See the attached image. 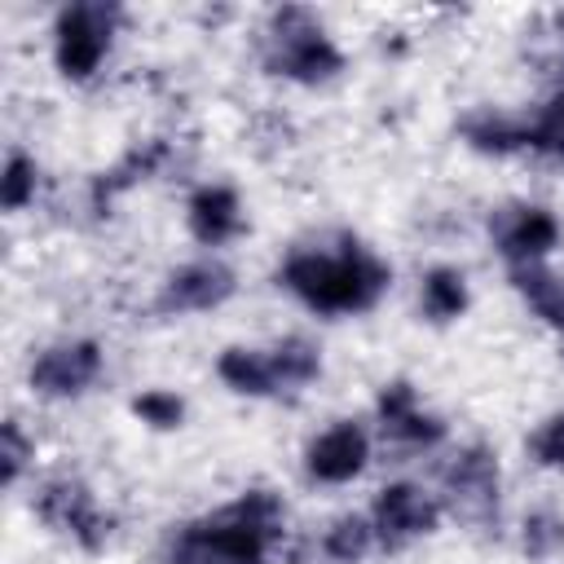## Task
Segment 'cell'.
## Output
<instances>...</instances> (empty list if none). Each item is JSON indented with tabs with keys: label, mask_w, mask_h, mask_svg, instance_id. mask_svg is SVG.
Instances as JSON below:
<instances>
[{
	"label": "cell",
	"mask_w": 564,
	"mask_h": 564,
	"mask_svg": "<svg viewBox=\"0 0 564 564\" xmlns=\"http://www.w3.org/2000/svg\"><path fill=\"white\" fill-rule=\"evenodd\" d=\"M278 286L295 295L308 313L357 317V313H370L388 295L392 264L379 251H370L361 238L335 234L326 242L291 247L278 264Z\"/></svg>",
	"instance_id": "1"
},
{
	"label": "cell",
	"mask_w": 564,
	"mask_h": 564,
	"mask_svg": "<svg viewBox=\"0 0 564 564\" xmlns=\"http://www.w3.org/2000/svg\"><path fill=\"white\" fill-rule=\"evenodd\" d=\"M286 533L282 494L251 485L234 502L172 524L159 542V564H269Z\"/></svg>",
	"instance_id": "2"
},
{
	"label": "cell",
	"mask_w": 564,
	"mask_h": 564,
	"mask_svg": "<svg viewBox=\"0 0 564 564\" xmlns=\"http://www.w3.org/2000/svg\"><path fill=\"white\" fill-rule=\"evenodd\" d=\"M260 66L273 79L300 88H326L348 70V53L308 4H278L260 26Z\"/></svg>",
	"instance_id": "3"
},
{
	"label": "cell",
	"mask_w": 564,
	"mask_h": 564,
	"mask_svg": "<svg viewBox=\"0 0 564 564\" xmlns=\"http://www.w3.org/2000/svg\"><path fill=\"white\" fill-rule=\"evenodd\" d=\"M123 26V9L110 0H75L53 18V70L66 84H88L106 66L115 35Z\"/></svg>",
	"instance_id": "4"
},
{
	"label": "cell",
	"mask_w": 564,
	"mask_h": 564,
	"mask_svg": "<svg viewBox=\"0 0 564 564\" xmlns=\"http://www.w3.org/2000/svg\"><path fill=\"white\" fill-rule=\"evenodd\" d=\"M31 516L57 538L75 542L88 555H101L115 538V516L101 507L97 489L75 471H53L31 494Z\"/></svg>",
	"instance_id": "5"
},
{
	"label": "cell",
	"mask_w": 564,
	"mask_h": 564,
	"mask_svg": "<svg viewBox=\"0 0 564 564\" xmlns=\"http://www.w3.org/2000/svg\"><path fill=\"white\" fill-rule=\"evenodd\" d=\"M441 502L449 516H458L471 529H489L498 524V507H502V467H498V449L485 441H467L454 449V458L441 471Z\"/></svg>",
	"instance_id": "6"
},
{
	"label": "cell",
	"mask_w": 564,
	"mask_h": 564,
	"mask_svg": "<svg viewBox=\"0 0 564 564\" xmlns=\"http://www.w3.org/2000/svg\"><path fill=\"white\" fill-rule=\"evenodd\" d=\"M106 370V348L88 335L53 339L26 361V388L44 401H75L84 397Z\"/></svg>",
	"instance_id": "7"
},
{
	"label": "cell",
	"mask_w": 564,
	"mask_h": 564,
	"mask_svg": "<svg viewBox=\"0 0 564 564\" xmlns=\"http://www.w3.org/2000/svg\"><path fill=\"white\" fill-rule=\"evenodd\" d=\"M234 295H238L234 264H225L220 256H198V260L176 264L159 282L150 308H154V317H189V313H216Z\"/></svg>",
	"instance_id": "8"
},
{
	"label": "cell",
	"mask_w": 564,
	"mask_h": 564,
	"mask_svg": "<svg viewBox=\"0 0 564 564\" xmlns=\"http://www.w3.org/2000/svg\"><path fill=\"white\" fill-rule=\"evenodd\" d=\"M441 516H445L441 494H432L414 480H392L370 502V524H375L379 551H401L419 538H432L441 529Z\"/></svg>",
	"instance_id": "9"
},
{
	"label": "cell",
	"mask_w": 564,
	"mask_h": 564,
	"mask_svg": "<svg viewBox=\"0 0 564 564\" xmlns=\"http://www.w3.org/2000/svg\"><path fill=\"white\" fill-rule=\"evenodd\" d=\"M489 229V242L494 251L507 260V269H520V264H546V256L560 247V216L542 203H529V198H516V203H502L489 212L485 220Z\"/></svg>",
	"instance_id": "10"
},
{
	"label": "cell",
	"mask_w": 564,
	"mask_h": 564,
	"mask_svg": "<svg viewBox=\"0 0 564 564\" xmlns=\"http://www.w3.org/2000/svg\"><path fill=\"white\" fill-rule=\"evenodd\" d=\"M176 150H181L176 137H145V141H132L110 167H101V172L88 181V194H84V198H88V212H93L97 220L110 216L123 194H132L137 185H145V181L163 176L167 167H176Z\"/></svg>",
	"instance_id": "11"
},
{
	"label": "cell",
	"mask_w": 564,
	"mask_h": 564,
	"mask_svg": "<svg viewBox=\"0 0 564 564\" xmlns=\"http://www.w3.org/2000/svg\"><path fill=\"white\" fill-rule=\"evenodd\" d=\"M375 419H379V432L392 445H405V449H432L449 432L445 419L419 401V388L405 375L379 383V392H375Z\"/></svg>",
	"instance_id": "12"
},
{
	"label": "cell",
	"mask_w": 564,
	"mask_h": 564,
	"mask_svg": "<svg viewBox=\"0 0 564 564\" xmlns=\"http://www.w3.org/2000/svg\"><path fill=\"white\" fill-rule=\"evenodd\" d=\"M370 463V432L357 419H335L304 445V476L313 485H352Z\"/></svg>",
	"instance_id": "13"
},
{
	"label": "cell",
	"mask_w": 564,
	"mask_h": 564,
	"mask_svg": "<svg viewBox=\"0 0 564 564\" xmlns=\"http://www.w3.org/2000/svg\"><path fill=\"white\" fill-rule=\"evenodd\" d=\"M185 229L198 247H229L247 234V212H242V194L225 181H207L198 189H189L185 198Z\"/></svg>",
	"instance_id": "14"
},
{
	"label": "cell",
	"mask_w": 564,
	"mask_h": 564,
	"mask_svg": "<svg viewBox=\"0 0 564 564\" xmlns=\"http://www.w3.org/2000/svg\"><path fill=\"white\" fill-rule=\"evenodd\" d=\"M458 141L485 159H507V154H520L529 150V115H516V110H498V106H480V110H467L458 119Z\"/></svg>",
	"instance_id": "15"
},
{
	"label": "cell",
	"mask_w": 564,
	"mask_h": 564,
	"mask_svg": "<svg viewBox=\"0 0 564 564\" xmlns=\"http://www.w3.org/2000/svg\"><path fill=\"white\" fill-rule=\"evenodd\" d=\"M471 308V286L458 264H432L419 278V313L432 326H449Z\"/></svg>",
	"instance_id": "16"
},
{
	"label": "cell",
	"mask_w": 564,
	"mask_h": 564,
	"mask_svg": "<svg viewBox=\"0 0 564 564\" xmlns=\"http://www.w3.org/2000/svg\"><path fill=\"white\" fill-rule=\"evenodd\" d=\"M507 282L529 304V313L564 339V273L546 264H520V269H507Z\"/></svg>",
	"instance_id": "17"
},
{
	"label": "cell",
	"mask_w": 564,
	"mask_h": 564,
	"mask_svg": "<svg viewBox=\"0 0 564 564\" xmlns=\"http://www.w3.org/2000/svg\"><path fill=\"white\" fill-rule=\"evenodd\" d=\"M216 379L238 392V397H278V383H273V366H269V348H251V344H229L220 348L216 357Z\"/></svg>",
	"instance_id": "18"
},
{
	"label": "cell",
	"mask_w": 564,
	"mask_h": 564,
	"mask_svg": "<svg viewBox=\"0 0 564 564\" xmlns=\"http://www.w3.org/2000/svg\"><path fill=\"white\" fill-rule=\"evenodd\" d=\"M269 366H273L278 397H291L322 375V348L308 335H282L269 344Z\"/></svg>",
	"instance_id": "19"
},
{
	"label": "cell",
	"mask_w": 564,
	"mask_h": 564,
	"mask_svg": "<svg viewBox=\"0 0 564 564\" xmlns=\"http://www.w3.org/2000/svg\"><path fill=\"white\" fill-rule=\"evenodd\" d=\"M375 546H379V542H375V524H370V516H357V511L335 516V520L322 529V538H317V551H322L330 564H361Z\"/></svg>",
	"instance_id": "20"
},
{
	"label": "cell",
	"mask_w": 564,
	"mask_h": 564,
	"mask_svg": "<svg viewBox=\"0 0 564 564\" xmlns=\"http://www.w3.org/2000/svg\"><path fill=\"white\" fill-rule=\"evenodd\" d=\"M520 551L529 564H551L564 555V511L555 507H533L520 520Z\"/></svg>",
	"instance_id": "21"
},
{
	"label": "cell",
	"mask_w": 564,
	"mask_h": 564,
	"mask_svg": "<svg viewBox=\"0 0 564 564\" xmlns=\"http://www.w3.org/2000/svg\"><path fill=\"white\" fill-rule=\"evenodd\" d=\"M35 194H40V163L26 150H9L4 172H0V207L18 216L35 203Z\"/></svg>",
	"instance_id": "22"
},
{
	"label": "cell",
	"mask_w": 564,
	"mask_h": 564,
	"mask_svg": "<svg viewBox=\"0 0 564 564\" xmlns=\"http://www.w3.org/2000/svg\"><path fill=\"white\" fill-rule=\"evenodd\" d=\"M529 150L564 167V84L529 115Z\"/></svg>",
	"instance_id": "23"
},
{
	"label": "cell",
	"mask_w": 564,
	"mask_h": 564,
	"mask_svg": "<svg viewBox=\"0 0 564 564\" xmlns=\"http://www.w3.org/2000/svg\"><path fill=\"white\" fill-rule=\"evenodd\" d=\"M128 410H132V419L145 423L150 432H176V427H185V414H189L185 397L172 392V388H145V392H137V397L128 401Z\"/></svg>",
	"instance_id": "24"
},
{
	"label": "cell",
	"mask_w": 564,
	"mask_h": 564,
	"mask_svg": "<svg viewBox=\"0 0 564 564\" xmlns=\"http://www.w3.org/2000/svg\"><path fill=\"white\" fill-rule=\"evenodd\" d=\"M31 467H35V436L22 427V419H4L0 423V480H4V489H13Z\"/></svg>",
	"instance_id": "25"
},
{
	"label": "cell",
	"mask_w": 564,
	"mask_h": 564,
	"mask_svg": "<svg viewBox=\"0 0 564 564\" xmlns=\"http://www.w3.org/2000/svg\"><path fill=\"white\" fill-rule=\"evenodd\" d=\"M524 454L542 471H564V410H551L529 427Z\"/></svg>",
	"instance_id": "26"
},
{
	"label": "cell",
	"mask_w": 564,
	"mask_h": 564,
	"mask_svg": "<svg viewBox=\"0 0 564 564\" xmlns=\"http://www.w3.org/2000/svg\"><path fill=\"white\" fill-rule=\"evenodd\" d=\"M546 35H551V44H555V53H560V62H564V13L551 18V31H546Z\"/></svg>",
	"instance_id": "27"
}]
</instances>
